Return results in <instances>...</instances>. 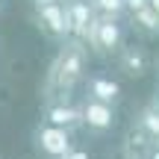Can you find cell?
Returning a JSON list of instances; mask_svg holds the SVG:
<instances>
[{"instance_id": "6da1fadb", "label": "cell", "mask_w": 159, "mask_h": 159, "mask_svg": "<svg viewBox=\"0 0 159 159\" xmlns=\"http://www.w3.org/2000/svg\"><path fill=\"white\" fill-rule=\"evenodd\" d=\"M85 59L89 56H85V44L83 41H77V39L62 41L59 53L53 56L50 68H47V74H44V85H41V100H44L47 106L71 100L77 83L85 74Z\"/></svg>"}, {"instance_id": "7a4b0ae2", "label": "cell", "mask_w": 159, "mask_h": 159, "mask_svg": "<svg viewBox=\"0 0 159 159\" xmlns=\"http://www.w3.org/2000/svg\"><path fill=\"white\" fill-rule=\"evenodd\" d=\"M33 6H35L39 27L44 30L50 39H56V41H68L71 39L68 9H65L62 0H33Z\"/></svg>"}, {"instance_id": "3957f363", "label": "cell", "mask_w": 159, "mask_h": 159, "mask_svg": "<svg viewBox=\"0 0 159 159\" xmlns=\"http://www.w3.org/2000/svg\"><path fill=\"white\" fill-rule=\"evenodd\" d=\"M121 41H124L121 24L100 15V18H94V24H91V33H89V41H85V44H91L94 53H118Z\"/></svg>"}, {"instance_id": "277c9868", "label": "cell", "mask_w": 159, "mask_h": 159, "mask_svg": "<svg viewBox=\"0 0 159 159\" xmlns=\"http://www.w3.org/2000/svg\"><path fill=\"white\" fill-rule=\"evenodd\" d=\"M35 144L44 156H53V159H62L74 150L71 130H62V127H53V124H41L35 130Z\"/></svg>"}, {"instance_id": "5b68a950", "label": "cell", "mask_w": 159, "mask_h": 159, "mask_svg": "<svg viewBox=\"0 0 159 159\" xmlns=\"http://www.w3.org/2000/svg\"><path fill=\"white\" fill-rule=\"evenodd\" d=\"M80 124H85L94 133H106V130H112V124H115V109L109 106V103L94 100V97H85V100L80 103Z\"/></svg>"}, {"instance_id": "8992f818", "label": "cell", "mask_w": 159, "mask_h": 159, "mask_svg": "<svg viewBox=\"0 0 159 159\" xmlns=\"http://www.w3.org/2000/svg\"><path fill=\"white\" fill-rule=\"evenodd\" d=\"M65 9H68V24H71V39L77 41H89V33H91V24H94V9L91 3L85 0H65Z\"/></svg>"}, {"instance_id": "52a82bcc", "label": "cell", "mask_w": 159, "mask_h": 159, "mask_svg": "<svg viewBox=\"0 0 159 159\" xmlns=\"http://www.w3.org/2000/svg\"><path fill=\"white\" fill-rule=\"evenodd\" d=\"M148 65H150V56H148L144 47L130 44V47H121L118 50V68L127 77H144L148 74Z\"/></svg>"}, {"instance_id": "ba28073f", "label": "cell", "mask_w": 159, "mask_h": 159, "mask_svg": "<svg viewBox=\"0 0 159 159\" xmlns=\"http://www.w3.org/2000/svg\"><path fill=\"white\" fill-rule=\"evenodd\" d=\"M118 94H121V85L115 83L112 77H91L89 80V97H94V100L112 106V103L118 100Z\"/></svg>"}, {"instance_id": "9c48e42d", "label": "cell", "mask_w": 159, "mask_h": 159, "mask_svg": "<svg viewBox=\"0 0 159 159\" xmlns=\"http://www.w3.org/2000/svg\"><path fill=\"white\" fill-rule=\"evenodd\" d=\"M47 124L62 127V130L77 127L80 124V106H71V103H53V106H47Z\"/></svg>"}, {"instance_id": "30bf717a", "label": "cell", "mask_w": 159, "mask_h": 159, "mask_svg": "<svg viewBox=\"0 0 159 159\" xmlns=\"http://www.w3.org/2000/svg\"><path fill=\"white\" fill-rule=\"evenodd\" d=\"M139 130L150 139V142L159 144V103H150L139 112Z\"/></svg>"}, {"instance_id": "8fae6325", "label": "cell", "mask_w": 159, "mask_h": 159, "mask_svg": "<svg viewBox=\"0 0 159 159\" xmlns=\"http://www.w3.org/2000/svg\"><path fill=\"white\" fill-rule=\"evenodd\" d=\"M91 9L100 12L103 18H112V21H118L121 12L127 9V0H91Z\"/></svg>"}, {"instance_id": "7c38bea8", "label": "cell", "mask_w": 159, "mask_h": 159, "mask_svg": "<svg viewBox=\"0 0 159 159\" xmlns=\"http://www.w3.org/2000/svg\"><path fill=\"white\" fill-rule=\"evenodd\" d=\"M133 21L139 24V27L144 30V33H159V15L153 6H144V9H139L136 15H133Z\"/></svg>"}, {"instance_id": "4fadbf2b", "label": "cell", "mask_w": 159, "mask_h": 159, "mask_svg": "<svg viewBox=\"0 0 159 159\" xmlns=\"http://www.w3.org/2000/svg\"><path fill=\"white\" fill-rule=\"evenodd\" d=\"M144 6H150V0H127V9H130L133 15H136L139 9H144Z\"/></svg>"}, {"instance_id": "5bb4252c", "label": "cell", "mask_w": 159, "mask_h": 159, "mask_svg": "<svg viewBox=\"0 0 159 159\" xmlns=\"http://www.w3.org/2000/svg\"><path fill=\"white\" fill-rule=\"evenodd\" d=\"M62 159H89V153H85V150H80V148H74L68 156H62Z\"/></svg>"}, {"instance_id": "9a60e30c", "label": "cell", "mask_w": 159, "mask_h": 159, "mask_svg": "<svg viewBox=\"0 0 159 159\" xmlns=\"http://www.w3.org/2000/svg\"><path fill=\"white\" fill-rule=\"evenodd\" d=\"M148 159H159V144H156V148H153V150L148 153Z\"/></svg>"}, {"instance_id": "2e32d148", "label": "cell", "mask_w": 159, "mask_h": 159, "mask_svg": "<svg viewBox=\"0 0 159 159\" xmlns=\"http://www.w3.org/2000/svg\"><path fill=\"white\" fill-rule=\"evenodd\" d=\"M150 6L156 9V15H159V0H150Z\"/></svg>"}]
</instances>
